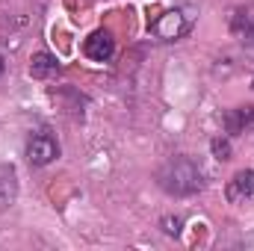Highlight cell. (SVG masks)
I'll return each instance as SVG.
<instances>
[{
	"label": "cell",
	"mask_w": 254,
	"mask_h": 251,
	"mask_svg": "<svg viewBox=\"0 0 254 251\" xmlns=\"http://www.w3.org/2000/svg\"><path fill=\"white\" fill-rule=\"evenodd\" d=\"M190 24H192V15H184L181 9H169V12H163V15L151 24V30H154L157 39L175 42V39H181V36L190 30Z\"/></svg>",
	"instance_id": "2"
},
{
	"label": "cell",
	"mask_w": 254,
	"mask_h": 251,
	"mask_svg": "<svg viewBox=\"0 0 254 251\" xmlns=\"http://www.w3.org/2000/svg\"><path fill=\"white\" fill-rule=\"evenodd\" d=\"M60 157V145H57V139L51 136V133H36V136H30V142H27V160L33 163V166H48V163H54Z\"/></svg>",
	"instance_id": "3"
},
{
	"label": "cell",
	"mask_w": 254,
	"mask_h": 251,
	"mask_svg": "<svg viewBox=\"0 0 254 251\" xmlns=\"http://www.w3.org/2000/svg\"><path fill=\"white\" fill-rule=\"evenodd\" d=\"M57 71H60V63H57L54 54H48V51L33 54V60H30V74H33L36 80H48V77H54Z\"/></svg>",
	"instance_id": "5"
},
{
	"label": "cell",
	"mask_w": 254,
	"mask_h": 251,
	"mask_svg": "<svg viewBox=\"0 0 254 251\" xmlns=\"http://www.w3.org/2000/svg\"><path fill=\"white\" fill-rule=\"evenodd\" d=\"M240 39H243V45H246V48H252V51H254V15H249V24L240 30Z\"/></svg>",
	"instance_id": "11"
},
{
	"label": "cell",
	"mask_w": 254,
	"mask_h": 251,
	"mask_svg": "<svg viewBox=\"0 0 254 251\" xmlns=\"http://www.w3.org/2000/svg\"><path fill=\"white\" fill-rule=\"evenodd\" d=\"M254 192V172H237L234 175V181L228 184V201H243L246 195H252Z\"/></svg>",
	"instance_id": "7"
},
{
	"label": "cell",
	"mask_w": 254,
	"mask_h": 251,
	"mask_svg": "<svg viewBox=\"0 0 254 251\" xmlns=\"http://www.w3.org/2000/svg\"><path fill=\"white\" fill-rule=\"evenodd\" d=\"M18 195V181H15V172L12 169H0V213L15 201Z\"/></svg>",
	"instance_id": "8"
},
{
	"label": "cell",
	"mask_w": 254,
	"mask_h": 251,
	"mask_svg": "<svg viewBox=\"0 0 254 251\" xmlns=\"http://www.w3.org/2000/svg\"><path fill=\"white\" fill-rule=\"evenodd\" d=\"M83 54H86L92 63H107V60L116 54V42H113V36H110L107 30H98V33H92V36L83 42Z\"/></svg>",
	"instance_id": "4"
},
{
	"label": "cell",
	"mask_w": 254,
	"mask_h": 251,
	"mask_svg": "<svg viewBox=\"0 0 254 251\" xmlns=\"http://www.w3.org/2000/svg\"><path fill=\"white\" fill-rule=\"evenodd\" d=\"M181 225H184V222H181L178 216H166V219H163V231H166L169 237H181Z\"/></svg>",
	"instance_id": "10"
},
{
	"label": "cell",
	"mask_w": 254,
	"mask_h": 251,
	"mask_svg": "<svg viewBox=\"0 0 254 251\" xmlns=\"http://www.w3.org/2000/svg\"><path fill=\"white\" fill-rule=\"evenodd\" d=\"M0 77H3V60H0Z\"/></svg>",
	"instance_id": "12"
},
{
	"label": "cell",
	"mask_w": 254,
	"mask_h": 251,
	"mask_svg": "<svg viewBox=\"0 0 254 251\" xmlns=\"http://www.w3.org/2000/svg\"><path fill=\"white\" fill-rule=\"evenodd\" d=\"M210 148H213V157L216 160H231V142L228 139H213Z\"/></svg>",
	"instance_id": "9"
},
{
	"label": "cell",
	"mask_w": 254,
	"mask_h": 251,
	"mask_svg": "<svg viewBox=\"0 0 254 251\" xmlns=\"http://www.w3.org/2000/svg\"><path fill=\"white\" fill-rule=\"evenodd\" d=\"M160 187L169 195H195L204 187V175H201V169L192 163L190 157H175V160H169L163 166Z\"/></svg>",
	"instance_id": "1"
},
{
	"label": "cell",
	"mask_w": 254,
	"mask_h": 251,
	"mask_svg": "<svg viewBox=\"0 0 254 251\" xmlns=\"http://www.w3.org/2000/svg\"><path fill=\"white\" fill-rule=\"evenodd\" d=\"M225 127L228 133H246L249 127H254V107H237L225 113Z\"/></svg>",
	"instance_id": "6"
}]
</instances>
